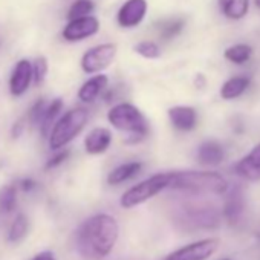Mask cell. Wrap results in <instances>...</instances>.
Segmentation results:
<instances>
[{"mask_svg": "<svg viewBox=\"0 0 260 260\" xmlns=\"http://www.w3.org/2000/svg\"><path fill=\"white\" fill-rule=\"evenodd\" d=\"M89 121V112L84 107H75L66 112L57 119L49 134V149L61 150L69 143H72L86 127Z\"/></svg>", "mask_w": 260, "mask_h": 260, "instance_id": "4", "label": "cell"}, {"mask_svg": "<svg viewBox=\"0 0 260 260\" xmlns=\"http://www.w3.org/2000/svg\"><path fill=\"white\" fill-rule=\"evenodd\" d=\"M100 31V20L95 16H84L72 19L63 28L61 36L66 42H83L89 37H93Z\"/></svg>", "mask_w": 260, "mask_h": 260, "instance_id": "8", "label": "cell"}, {"mask_svg": "<svg viewBox=\"0 0 260 260\" xmlns=\"http://www.w3.org/2000/svg\"><path fill=\"white\" fill-rule=\"evenodd\" d=\"M134 51L141 55L143 58H147V60H156L161 57V49L159 46L155 43V42H150V40H144V42H140L134 46Z\"/></svg>", "mask_w": 260, "mask_h": 260, "instance_id": "25", "label": "cell"}, {"mask_svg": "<svg viewBox=\"0 0 260 260\" xmlns=\"http://www.w3.org/2000/svg\"><path fill=\"white\" fill-rule=\"evenodd\" d=\"M245 210V199H243V193L239 187L233 188L228 196L226 201L223 204V217L230 222V223H236Z\"/></svg>", "mask_w": 260, "mask_h": 260, "instance_id": "16", "label": "cell"}, {"mask_svg": "<svg viewBox=\"0 0 260 260\" xmlns=\"http://www.w3.org/2000/svg\"><path fill=\"white\" fill-rule=\"evenodd\" d=\"M220 260H231V258H220Z\"/></svg>", "mask_w": 260, "mask_h": 260, "instance_id": "34", "label": "cell"}, {"mask_svg": "<svg viewBox=\"0 0 260 260\" xmlns=\"http://www.w3.org/2000/svg\"><path fill=\"white\" fill-rule=\"evenodd\" d=\"M48 71H49V66H48L46 57H37V58L32 61V74H34V81H32V84L40 86V84L46 80Z\"/></svg>", "mask_w": 260, "mask_h": 260, "instance_id": "26", "label": "cell"}, {"mask_svg": "<svg viewBox=\"0 0 260 260\" xmlns=\"http://www.w3.org/2000/svg\"><path fill=\"white\" fill-rule=\"evenodd\" d=\"M36 181L34 179H29V178H26V179H22L20 181V190L22 191H25V193H29V191H32L34 188H36Z\"/></svg>", "mask_w": 260, "mask_h": 260, "instance_id": "30", "label": "cell"}, {"mask_svg": "<svg viewBox=\"0 0 260 260\" xmlns=\"http://www.w3.org/2000/svg\"><path fill=\"white\" fill-rule=\"evenodd\" d=\"M17 207V187L5 185L0 188V211L11 213Z\"/></svg>", "mask_w": 260, "mask_h": 260, "instance_id": "23", "label": "cell"}, {"mask_svg": "<svg viewBox=\"0 0 260 260\" xmlns=\"http://www.w3.org/2000/svg\"><path fill=\"white\" fill-rule=\"evenodd\" d=\"M32 61L22 58L16 63L10 77V92L13 96H22L32 84Z\"/></svg>", "mask_w": 260, "mask_h": 260, "instance_id": "10", "label": "cell"}, {"mask_svg": "<svg viewBox=\"0 0 260 260\" xmlns=\"http://www.w3.org/2000/svg\"><path fill=\"white\" fill-rule=\"evenodd\" d=\"M46 106H48V103L45 101V100H39L34 106H32V109H31V112H29V122L32 124V125H40V121H42V118H43V113H45V109H46Z\"/></svg>", "mask_w": 260, "mask_h": 260, "instance_id": "28", "label": "cell"}, {"mask_svg": "<svg viewBox=\"0 0 260 260\" xmlns=\"http://www.w3.org/2000/svg\"><path fill=\"white\" fill-rule=\"evenodd\" d=\"M61 109H63V100L61 98H55L51 103H48L45 113H43V118H42L40 125H39L43 137H49L54 124L57 122V116L60 115Z\"/></svg>", "mask_w": 260, "mask_h": 260, "instance_id": "19", "label": "cell"}, {"mask_svg": "<svg viewBox=\"0 0 260 260\" xmlns=\"http://www.w3.org/2000/svg\"><path fill=\"white\" fill-rule=\"evenodd\" d=\"M93 10H95V5L92 0H75L68 11V19L72 20V19L90 16Z\"/></svg>", "mask_w": 260, "mask_h": 260, "instance_id": "24", "label": "cell"}, {"mask_svg": "<svg viewBox=\"0 0 260 260\" xmlns=\"http://www.w3.org/2000/svg\"><path fill=\"white\" fill-rule=\"evenodd\" d=\"M141 170H143V164L140 161H132V162L121 164V166L115 167L107 175V184L112 185V187L121 185V184L127 182L128 179H132L137 175H140Z\"/></svg>", "mask_w": 260, "mask_h": 260, "instance_id": "17", "label": "cell"}, {"mask_svg": "<svg viewBox=\"0 0 260 260\" xmlns=\"http://www.w3.org/2000/svg\"><path fill=\"white\" fill-rule=\"evenodd\" d=\"M170 188L193 194H226L228 181L217 172H170Z\"/></svg>", "mask_w": 260, "mask_h": 260, "instance_id": "2", "label": "cell"}, {"mask_svg": "<svg viewBox=\"0 0 260 260\" xmlns=\"http://www.w3.org/2000/svg\"><path fill=\"white\" fill-rule=\"evenodd\" d=\"M167 113L172 125L181 132H190L198 125V112L191 106H173Z\"/></svg>", "mask_w": 260, "mask_h": 260, "instance_id": "13", "label": "cell"}, {"mask_svg": "<svg viewBox=\"0 0 260 260\" xmlns=\"http://www.w3.org/2000/svg\"><path fill=\"white\" fill-rule=\"evenodd\" d=\"M107 121L119 132H125L134 140L130 143H138L149 134V122L143 112L130 103H118L107 112Z\"/></svg>", "mask_w": 260, "mask_h": 260, "instance_id": "3", "label": "cell"}, {"mask_svg": "<svg viewBox=\"0 0 260 260\" xmlns=\"http://www.w3.org/2000/svg\"><path fill=\"white\" fill-rule=\"evenodd\" d=\"M118 237V220L107 213H100L87 217L80 225L77 231V246L86 258L101 260L113 251Z\"/></svg>", "mask_w": 260, "mask_h": 260, "instance_id": "1", "label": "cell"}, {"mask_svg": "<svg viewBox=\"0 0 260 260\" xmlns=\"http://www.w3.org/2000/svg\"><path fill=\"white\" fill-rule=\"evenodd\" d=\"M222 14L230 20H240L249 11V0H219Z\"/></svg>", "mask_w": 260, "mask_h": 260, "instance_id": "20", "label": "cell"}, {"mask_svg": "<svg viewBox=\"0 0 260 260\" xmlns=\"http://www.w3.org/2000/svg\"><path fill=\"white\" fill-rule=\"evenodd\" d=\"M204 84H205V78H204V75H202V74H199V75L196 77V86H198L199 89H202V87H204Z\"/></svg>", "mask_w": 260, "mask_h": 260, "instance_id": "32", "label": "cell"}, {"mask_svg": "<svg viewBox=\"0 0 260 260\" xmlns=\"http://www.w3.org/2000/svg\"><path fill=\"white\" fill-rule=\"evenodd\" d=\"M69 155H71V152H69V150H57V155H55V156H52V158L46 162L45 169H46V170H52V169H55V167L61 166V164L69 158Z\"/></svg>", "mask_w": 260, "mask_h": 260, "instance_id": "29", "label": "cell"}, {"mask_svg": "<svg viewBox=\"0 0 260 260\" xmlns=\"http://www.w3.org/2000/svg\"><path fill=\"white\" fill-rule=\"evenodd\" d=\"M109 84V77L104 74H95L90 77L87 81L83 83V86L78 90V100L83 103H92L95 101L100 93L107 87Z\"/></svg>", "mask_w": 260, "mask_h": 260, "instance_id": "14", "label": "cell"}, {"mask_svg": "<svg viewBox=\"0 0 260 260\" xmlns=\"http://www.w3.org/2000/svg\"><path fill=\"white\" fill-rule=\"evenodd\" d=\"M28 231H29V220H28L26 214H17L8 230L7 239L10 243H19L26 237Z\"/></svg>", "mask_w": 260, "mask_h": 260, "instance_id": "21", "label": "cell"}, {"mask_svg": "<svg viewBox=\"0 0 260 260\" xmlns=\"http://www.w3.org/2000/svg\"><path fill=\"white\" fill-rule=\"evenodd\" d=\"M112 144V132L107 127H95L84 138V150L89 155H103Z\"/></svg>", "mask_w": 260, "mask_h": 260, "instance_id": "12", "label": "cell"}, {"mask_svg": "<svg viewBox=\"0 0 260 260\" xmlns=\"http://www.w3.org/2000/svg\"><path fill=\"white\" fill-rule=\"evenodd\" d=\"M172 173H156L137 185L125 190L119 198V205L125 210H132L138 205H143L144 202L153 199L166 188H170Z\"/></svg>", "mask_w": 260, "mask_h": 260, "instance_id": "5", "label": "cell"}, {"mask_svg": "<svg viewBox=\"0 0 260 260\" xmlns=\"http://www.w3.org/2000/svg\"><path fill=\"white\" fill-rule=\"evenodd\" d=\"M32 260H57V257L51 251H43V252L37 254Z\"/></svg>", "mask_w": 260, "mask_h": 260, "instance_id": "31", "label": "cell"}, {"mask_svg": "<svg viewBox=\"0 0 260 260\" xmlns=\"http://www.w3.org/2000/svg\"><path fill=\"white\" fill-rule=\"evenodd\" d=\"M225 158V150L217 141H205L198 150V162L207 167L219 166Z\"/></svg>", "mask_w": 260, "mask_h": 260, "instance_id": "15", "label": "cell"}, {"mask_svg": "<svg viewBox=\"0 0 260 260\" xmlns=\"http://www.w3.org/2000/svg\"><path fill=\"white\" fill-rule=\"evenodd\" d=\"M249 83H251V80L248 77H243V75L228 78L222 84V87H220V96H222V100L231 101V100H236V98L242 96L243 92L249 87Z\"/></svg>", "mask_w": 260, "mask_h": 260, "instance_id": "18", "label": "cell"}, {"mask_svg": "<svg viewBox=\"0 0 260 260\" xmlns=\"http://www.w3.org/2000/svg\"><path fill=\"white\" fill-rule=\"evenodd\" d=\"M237 176L249 182H260V143L255 144L234 167Z\"/></svg>", "mask_w": 260, "mask_h": 260, "instance_id": "11", "label": "cell"}, {"mask_svg": "<svg viewBox=\"0 0 260 260\" xmlns=\"http://www.w3.org/2000/svg\"><path fill=\"white\" fill-rule=\"evenodd\" d=\"M252 55V48L246 43H237V45H233L230 48L225 49L223 52V57L234 63V64H243L246 63Z\"/></svg>", "mask_w": 260, "mask_h": 260, "instance_id": "22", "label": "cell"}, {"mask_svg": "<svg viewBox=\"0 0 260 260\" xmlns=\"http://www.w3.org/2000/svg\"><path fill=\"white\" fill-rule=\"evenodd\" d=\"M116 52H118V46L115 43H101L87 49L80 61L83 72L89 75L101 74L113 63Z\"/></svg>", "mask_w": 260, "mask_h": 260, "instance_id": "6", "label": "cell"}, {"mask_svg": "<svg viewBox=\"0 0 260 260\" xmlns=\"http://www.w3.org/2000/svg\"><path fill=\"white\" fill-rule=\"evenodd\" d=\"M219 248V239L207 237L191 243H187L172 252H169L164 260H208Z\"/></svg>", "mask_w": 260, "mask_h": 260, "instance_id": "7", "label": "cell"}, {"mask_svg": "<svg viewBox=\"0 0 260 260\" xmlns=\"http://www.w3.org/2000/svg\"><path fill=\"white\" fill-rule=\"evenodd\" d=\"M184 25H185V23H184L182 19H172V20L166 22V23L161 26L159 32H161V36H162L166 40H170V39L176 37V36L184 29Z\"/></svg>", "mask_w": 260, "mask_h": 260, "instance_id": "27", "label": "cell"}, {"mask_svg": "<svg viewBox=\"0 0 260 260\" xmlns=\"http://www.w3.org/2000/svg\"><path fill=\"white\" fill-rule=\"evenodd\" d=\"M254 4H255L257 8H260V0H254Z\"/></svg>", "mask_w": 260, "mask_h": 260, "instance_id": "33", "label": "cell"}, {"mask_svg": "<svg viewBox=\"0 0 260 260\" xmlns=\"http://www.w3.org/2000/svg\"><path fill=\"white\" fill-rule=\"evenodd\" d=\"M149 10L147 0H127L116 14V22L121 28L132 29L141 25Z\"/></svg>", "mask_w": 260, "mask_h": 260, "instance_id": "9", "label": "cell"}]
</instances>
